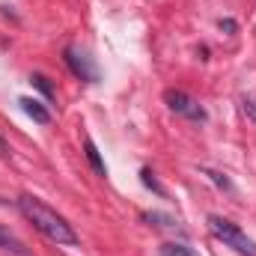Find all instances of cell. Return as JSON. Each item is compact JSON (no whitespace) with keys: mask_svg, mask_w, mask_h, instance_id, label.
<instances>
[{"mask_svg":"<svg viewBox=\"0 0 256 256\" xmlns=\"http://www.w3.org/2000/svg\"><path fill=\"white\" fill-rule=\"evenodd\" d=\"M18 212L48 238V242H54V244H63V248H74L80 238H78V232L72 230V224L66 220L60 212H54L48 202H42L39 196H33V194H21L18 196Z\"/></svg>","mask_w":256,"mask_h":256,"instance_id":"cell-1","label":"cell"},{"mask_svg":"<svg viewBox=\"0 0 256 256\" xmlns=\"http://www.w3.org/2000/svg\"><path fill=\"white\" fill-rule=\"evenodd\" d=\"M206 226H208V232L218 238V242H224L226 248H232L236 254L242 256H256V242L238 226V224H232L230 218H220V214H208L206 218Z\"/></svg>","mask_w":256,"mask_h":256,"instance_id":"cell-2","label":"cell"},{"mask_svg":"<svg viewBox=\"0 0 256 256\" xmlns=\"http://www.w3.org/2000/svg\"><path fill=\"white\" fill-rule=\"evenodd\" d=\"M164 102H167V108L176 114V116H182V120H191V122H208V114H206V108L188 96V92H182V90H167L164 92Z\"/></svg>","mask_w":256,"mask_h":256,"instance_id":"cell-3","label":"cell"},{"mask_svg":"<svg viewBox=\"0 0 256 256\" xmlns=\"http://www.w3.org/2000/svg\"><path fill=\"white\" fill-rule=\"evenodd\" d=\"M63 60H66V66L72 68L74 78H80V80H86V84H96V80H98V68H96L92 57H90L86 51H78L74 45H68L63 51Z\"/></svg>","mask_w":256,"mask_h":256,"instance_id":"cell-4","label":"cell"},{"mask_svg":"<svg viewBox=\"0 0 256 256\" xmlns=\"http://www.w3.org/2000/svg\"><path fill=\"white\" fill-rule=\"evenodd\" d=\"M18 104H21V110L33 120V122H39V126H48L51 122V110L39 102V98H30V96H21L18 98Z\"/></svg>","mask_w":256,"mask_h":256,"instance_id":"cell-5","label":"cell"},{"mask_svg":"<svg viewBox=\"0 0 256 256\" xmlns=\"http://www.w3.org/2000/svg\"><path fill=\"white\" fill-rule=\"evenodd\" d=\"M0 250H9V254H15V256H30V250L24 248V242L15 238L6 226H0Z\"/></svg>","mask_w":256,"mask_h":256,"instance_id":"cell-6","label":"cell"},{"mask_svg":"<svg viewBox=\"0 0 256 256\" xmlns=\"http://www.w3.org/2000/svg\"><path fill=\"white\" fill-rule=\"evenodd\" d=\"M84 152H86V161L92 164V170H96L98 176H108V164L102 161V155H98V149H96V143H92L90 137L84 140Z\"/></svg>","mask_w":256,"mask_h":256,"instance_id":"cell-7","label":"cell"},{"mask_svg":"<svg viewBox=\"0 0 256 256\" xmlns=\"http://www.w3.org/2000/svg\"><path fill=\"white\" fill-rule=\"evenodd\" d=\"M158 254L161 256H200L194 248L182 244V242H164V244L158 248Z\"/></svg>","mask_w":256,"mask_h":256,"instance_id":"cell-8","label":"cell"},{"mask_svg":"<svg viewBox=\"0 0 256 256\" xmlns=\"http://www.w3.org/2000/svg\"><path fill=\"white\" fill-rule=\"evenodd\" d=\"M30 84H33L45 98H54V86H51V80H48L45 74H30Z\"/></svg>","mask_w":256,"mask_h":256,"instance_id":"cell-9","label":"cell"},{"mask_svg":"<svg viewBox=\"0 0 256 256\" xmlns=\"http://www.w3.org/2000/svg\"><path fill=\"white\" fill-rule=\"evenodd\" d=\"M140 182H143V185H146L149 191H155L158 196H164V188L158 185V179H155V173H152L149 167H143V170H140Z\"/></svg>","mask_w":256,"mask_h":256,"instance_id":"cell-10","label":"cell"},{"mask_svg":"<svg viewBox=\"0 0 256 256\" xmlns=\"http://www.w3.org/2000/svg\"><path fill=\"white\" fill-rule=\"evenodd\" d=\"M242 114L256 126V96H244V98H242Z\"/></svg>","mask_w":256,"mask_h":256,"instance_id":"cell-11","label":"cell"},{"mask_svg":"<svg viewBox=\"0 0 256 256\" xmlns=\"http://www.w3.org/2000/svg\"><path fill=\"white\" fill-rule=\"evenodd\" d=\"M202 173H206V176H208V179H212L218 188H224V191H232V182H230L224 173H218V170H202Z\"/></svg>","mask_w":256,"mask_h":256,"instance_id":"cell-12","label":"cell"},{"mask_svg":"<svg viewBox=\"0 0 256 256\" xmlns=\"http://www.w3.org/2000/svg\"><path fill=\"white\" fill-rule=\"evenodd\" d=\"M220 30H226V33H236V21H232V18H224V21H220Z\"/></svg>","mask_w":256,"mask_h":256,"instance_id":"cell-13","label":"cell"}]
</instances>
